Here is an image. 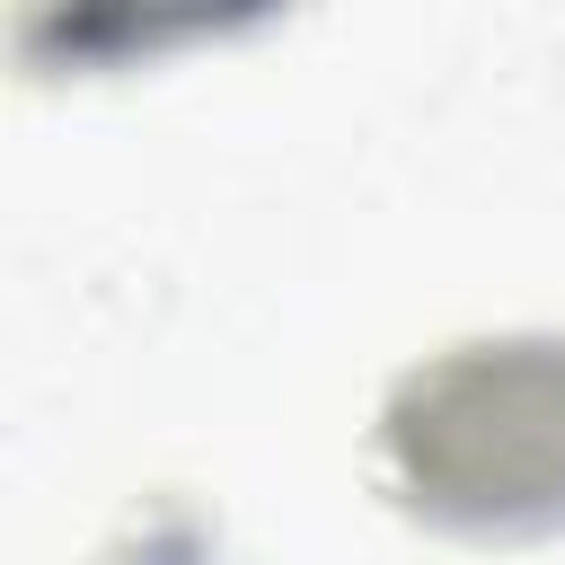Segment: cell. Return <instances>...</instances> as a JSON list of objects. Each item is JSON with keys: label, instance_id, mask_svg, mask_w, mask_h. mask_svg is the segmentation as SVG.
Segmentation results:
<instances>
[{"label": "cell", "instance_id": "cell-1", "mask_svg": "<svg viewBox=\"0 0 565 565\" xmlns=\"http://www.w3.org/2000/svg\"><path fill=\"white\" fill-rule=\"evenodd\" d=\"M406 494L468 530L565 521V344H468L388 397Z\"/></svg>", "mask_w": 565, "mask_h": 565}]
</instances>
